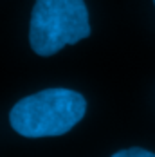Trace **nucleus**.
<instances>
[{
    "mask_svg": "<svg viewBox=\"0 0 155 157\" xmlns=\"http://www.w3.org/2000/svg\"><path fill=\"white\" fill-rule=\"evenodd\" d=\"M87 112L85 98L70 89H45L20 99L9 112V123L24 137L67 134Z\"/></svg>",
    "mask_w": 155,
    "mask_h": 157,
    "instance_id": "f257e3e1",
    "label": "nucleus"
},
{
    "mask_svg": "<svg viewBox=\"0 0 155 157\" xmlns=\"http://www.w3.org/2000/svg\"><path fill=\"white\" fill-rule=\"evenodd\" d=\"M90 36L83 0H36L29 22V44L40 56H52L65 45Z\"/></svg>",
    "mask_w": 155,
    "mask_h": 157,
    "instance_id": "f03ea898",
    "label": "nucleus"
},
{
    "mask_svg": "<svg viewBox=\"0 0 155 157\" xmlns=\"http://www.w3.org/2000/svg\"><path fill=\"white\" fill-rule=\"evenodd\" d=\"M112 157H155V154L144 150V148H126V150L114 154Z\"/></svg>",
    "mask_w": 155,
    "mask_h": 157,
    "instance_id": "7ed1b4c3",
    "label": "nucleus"
},
{
    "mask_svg": "<svg viewBox=\"0 0 155 157\" xmlns=\"http://www.w3.org/2000/svg\"><path fill=\"white\" fill-rule=\"evenodd\" d=\"M153 4H155V0H153Z\"/></svg>",
    "mask_w": 155,
    "mask_h": 157,
    "instance_id": "20e7f679",
    "label": "nucleus"
}]
</instances>
